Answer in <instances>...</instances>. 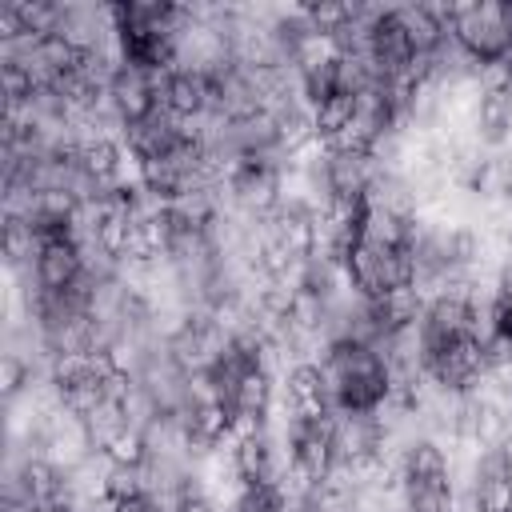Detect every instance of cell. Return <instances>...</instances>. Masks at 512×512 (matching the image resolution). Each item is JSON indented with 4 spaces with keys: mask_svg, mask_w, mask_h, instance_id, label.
<instances>
[{
    "mask_svg": "<svg viewBox=\"0 0 512 512\" xmlns=\"http://www.w3.org/2000/svg\"><path fill=\"white\" fill-rule=\"evenodd\" d=\"M492 292L504 296V300H512V256H504V260L496 264V284H492Z\"/></svg>",
    "mask_w": 512,
    "mask_h": 512,
    "instance_id": "obj_9",
    "label": "cell"
},
{
    "mask_svg": "<svg viewBox=\"0 0 512 512\" xmlns=\"http://www.w3.org/2000/svg\"><path fill=\"white\" fill-rule=\"evenodd\" d=\"M108 104H112V112L124 128L140 124L144 116H152L160 108V76L116 64V72L108 80Z\"/></svg>",
    "mask_w": 512,
    "mask_h": 512,
    "instance_id": "obj_5",
    "label": "cell"
},
{
    "mask_svg": "<svg viewBox=\"0 0 512 512\" xmlns=\"http://www.w3.org/2000/svg\"><path fill=\"white\" fill-rule=\"evenodd\" d=\"M448 36L452 44L476 64H500L512 56V28L504 0H468L448 4Z\"/></svg>",
    "mask_w": 512,
    "mask_h": 512,
    "instance_id": "obj_2",
    "label": "cell"
},
{
    "mask_svg": "<svg viewBox=\"0 0 512 512\" xmlns=\"http://www.w3.org/2000/svg\"><path fill=\"white\" fill-rule=\"evenodd\" d=\"M380 176V164L372 160V152L364 148H348V144H328L316 156V180L328 196V208H352L364 204L372 184Z\"/></svg>",
    "mask_w": 512,
    "mask_h": 512,
    "instance_id": "obj_3",
    "label": "cell"
},
{
    "mask_svg": "<svg viewBox=\"0 0 512 512\" xmlns=\"http://www.w3.org/2000/svg\"><path fill=\"white\" fill-rule=\"evenodd\" d=\"M308 112H312V136H316V144H324V148H328V144H344V136H348L352 124H356L360 96H356V92H336V96L312 104Z\"/></svg>",
    "mask_w": 512,
    "mask_h": 512,
    "instance_id": "obj_6",
    "label": "cell"
},
{
    "mask_svg": "<svg viewBox=\"0 0 512 512\" xmlns=\"http://www.w3.org/2000/svg\"><path fill=\"white\" fill-rule=\"evenodd\" d=\"M404 512H456L452 476H400Z\"/></svg>",
    "mask_w": 512,
    "mask_h": 512,
    "instance_id": "obj_7",
    "label": "cell"
},
{
    "mask_svg": "<svg viewBox=\"0 0 512 512\" xmlns=\"http://www.w3.org/2000/svg\"><path fill=\"white\" fill-rule=\"evenodd\" d=\"M332 412H380L392 400V368L368 340H332L320 356Z\"/></svg>",
    "mask_w": 512,
    "mask_h": 512,
    "instance_id": "obj_1",
    "label": "cell"
},
{
    "mask_svg": "<svg viewBox=\"0 0 512 512\" xmlns=\"http://www.w3.org/2000/svg\"><path fill=\"white\" fill-rule=\"evenodd\" d=\"M84 276H88V260L72 236L44 240L36 248V260H32V288L36 292H72L84 284Z\"/></svg>",
    "mask_w": 512,
    "mask_h": 512,
    "instance_id": "obj_4",
    "label": "cell"
},
{
    "mask_svg": "<svg viewBox=\"0 0 512 512\" xmlns=\"http://www.w3.org/2000/svg\"><path fill=\"white\" fill-rule=\"evenodd\" d=\"M484 336H496L512 348V300L504 296H492L488 312H484Z\"/></svg>",
    "mask_w": 512,
    "mask_h": 512,
    "instance_id": "obj_8",
    "label": "cell"
}]
</instances>
